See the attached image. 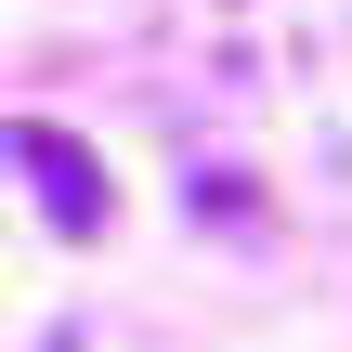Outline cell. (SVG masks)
I'll return each mask as SVG.
<instances>
[{
	"mask_svg": "<svg viewBox=\"0 0 352 352\" xmlns=\"http://www.w3.org/2000/svg\"><path fill=\"white\" fill-rule=\"evenodd\" d=\"M13 170H26V196H39V222H52V235H78V248L118 222V196H104V170H91V144H78V131L13 118Z\"/></svg>",
	"mask_w": 352,
	"mask_h": 352,
	"instance_id": "cell-1",
	"label": "cell"
},
{
	"mask_svg": "<svg viewBox=\"0 0 352 352\" xmlns=\"http://www.w3.org/2000/svg\"><path fill=\"white\" fill-rule=\"evenodd\" d=\"M196 209H209V222H235V235H261V209H248V183H222V170H196Z\"/></svg>",
	"mask_w": 352,
	"mask_h": 352,
	"instance_id": "cell-2",
	"label": "cell"
}]
</instances>
